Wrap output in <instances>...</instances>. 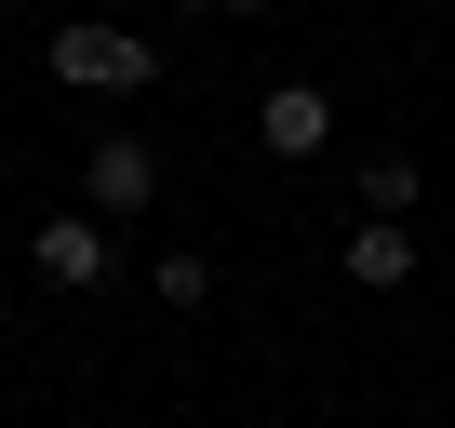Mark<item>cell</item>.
Instances as JSON below:
<instances>
[{
    "instance_id": "cell-1",
    "label": "cell",
    "mask_w": 455,
    "mask_h": 428,
    "mask_svg": "<svg viewBox=\"0 0 455 428\" xmlns=\"http://www.w3.org/2000/svg\"><path fill=\"white\" fill-rule=\"evenodd\" d=\"M54 81H68V94H121V107H134V94L161 81V41H148L134 14H68V28H54Z\"/></svg>"
},
{
    "instance_id": "cell-2",
    "label": "cell",
    "mask_w": 455,
    "mask_h": 428,
    "mask_svg": "<svg viewBox=\"0 0 455 428\" xmlns=\"http://www.w3.org/2000/svg\"><path fill=\"white\" fill-rule=\"evenodd\" d=\"M28 255H41V281H54V295H94V281L121 268V242H108V214H94V201H81V214H41Z\"/></svg>"
},
{
    "instance_id": "cell-3",
    "label": "cell",
    "mask_w": 455,
    "mask_h": 428,
    "mask_svg": "<svg viewBox=\"0 0 455 428\" xmlns=\"http://www.w3.org/2000/svg\"><path fill=\"white\" fill-rule=\"evenodd\" d=\"M81 201L108 214V228H134V214L161 201V147H148V134H94V161H81Z\"/></svg>"
},
{
    "instance_id": "cell-4",
    "label": "cell",
    "mask_w": 455,
    "mask_h": 428,
    "mask_svg": "<svg viewBox=\"0 0 455 428\" xmlns=\"http://www.w3.org/2000/svg\"><path fill=\"white\" fill-rule=\"evenodd\" d=\"M255 147H268V161H322V147H335V94H322V81H268V94H255Z\"/></svg>"
},
{
    "instance_id": "cell-5",
    "label": "cell",
    "mask_w": 455,
    "mask_h": 428,
    "mask_svg": "<svg viewBox=\"0 0 455 428\" xmlns=\"http://www.w3.org/2000/svg\"><path fill=\"white\" fill-rule=\"evenodd\" d=\"M335 268H348L362 295H402V281H415V228H402V214H362V228L335 242Z\"/></svg>"
},
{
    "instance_id": "cell-6",
    "label": "cell",
    "mask_w": 455,
    "mask_h": 428,
    "mask_svg": "<svg viewBox=\"0 0 455 428\" xmlns=\"http://www.w3.org/2000/svg\"><path fill=\"white\" fill-rule=\"evenodd\" d=\"M362 214H415V147H362Z\"/></svg>"
},
{
    "instance_id": "cell-7",
    "label": "cell",
    "mask_w": 455,
    "mask_h": 428,
    "mask_svg": "<svg viewBox=\"0 0 455 428\" xmlns=\"http://www.w3.org/2000/svg\"><path fill=\"white\" fill-rule=\"evenodd\" d=\"M148 295H161L174 321H188V308H214V255H161V268H148Z\"/></svg>"
},
{
    "instance_id": "cell-8",
    "label": "cell",
    "mask_w": 455,
    "mask_h": 428,
    "mask_svg": "<svg viewBox=\"0 0 455 428\" xmlns=\"http://www.w3.org/2000/svg\"><path fill=\"white\" fill-rule=\"evenodd\" d=\"M214 14H268V0H214Z\"/></svg>"
}]
</instances>
